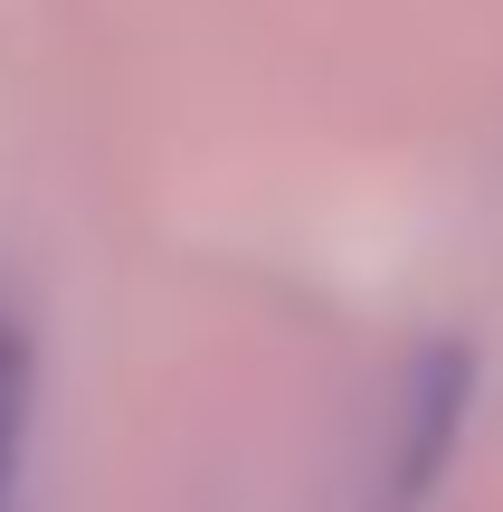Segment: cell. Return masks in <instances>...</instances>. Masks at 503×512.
<instances>
[{
  "instance_id": "obj_1",
  "label": "cell",
  "mask_w": 503,
  "mask_h": 512,
  "mask_svg": "<svg viewBox=\"0 0 503 512\" xmlns=\"http://www.w3.org/2000/svg\"><path fill=\"white\" fill-rule=\"evenodd\" d=\"M29 332L0 313V512H19V465H29Z\"/></svg>"
}]
</instances>
